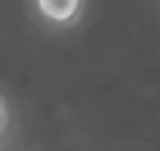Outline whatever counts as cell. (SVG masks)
<instances>
[{"label": "cell", "mask_w": 160, "mask_h": 151, "mask_svg": "<svg viewBox=\"0 0 160 151\" xmlns=\"http://www.w3.org/2000/svg\"><path fill=\"white\" fill-rule=\"evenodd\" d=\"M37 9L43 19L56 22V25H68V22L77 19L80 0H37Z\"/></svg>", "instance_id": "6da1fadb"}, {"label": "cell", "mask_w": 160, "mask_h": 151, "mask_svg": "<svg viewBox=\"0 0 160 151\" xmlns=\"http://www.w3.org/2000/svg\"><path fill=\"white\" fill-rule=\"evenodd\" d=\"M0 123H3V102H0Z\"/></svg>", "instance_id": "7a4b0ae2"}]
</instances>
